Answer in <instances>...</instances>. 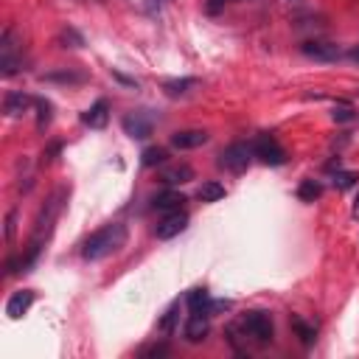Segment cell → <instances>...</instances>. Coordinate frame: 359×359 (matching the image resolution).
Listing matches in <instances>:
<instances>
[{
	"label": "cell",
	"mask_w": 359,
	"mask_h": 359,
	"mask_svg": "<svg viewBox=\"0 0 359 359\" xmlns=\"http://www.w3.org/2000/svg\"><path fill=\"white\" fill-rule=\"evenodd\" d=\"M186 203H189V197H186V194H180V191H174V189H168V191L152 197V208H154V211H163V214L183 211Z\"/></svg>",
	"instance_id": "12"
},
{
	"label": "cell",
	"mask_w": 359,
	"mask_h": 359,
	"mask_svg": "<svg viewBox=\"0 0 359 359\" xmlns=\"http://www.w3.org/2000/svg\"><path fill=\"white\" fill-rule=\"evenodd\" d=\"M87 76L82 71H71V68H62V71H54V73H45L43 82H62V85H82Z\"/></svg>",
	"instance_id": "19"
},
{
	"label": "cell",
	"mask_w": 359,
	"mask_h": 359,
	"mask_svg": "<svg viewBox=\"0 0 359 359\" xmlns=\"http://www.w3.org/2000/svg\"><path fill=\"white\" fill-rule=\"evenodd\" d=\"M166 353H168V345H166V342H154V345H149V348L140 351L143 359H160V356H166Z\"/></svg>",
	"instance_id": "29"
},
{
	"label": "cell",
	"mask_w": 359,
	"mask_h": 359,
	"mask_svg": "<svg viewBox=\"0 0 359 359\" xmlns=\"http://www.w3.org/2000/svg\"><path fill=\"white\" fill-rule=\"evenodd\" d=\"M348 59H353V62H359V48H351V51H348Z\"/></svg>",
	"instance_id": "34"
},
{
	"label": "cell",
	"mask_w": 359,
	"mask_h": 359,
	"mask_svg": "<svg viewBox=\"0 0 359 359\" xmlns=\"http://www.w3.org/2000/svg\"><path fill=\"white\" fill-rule=\"evenodd\" d=\"M331 118H334L337 124H345V121H353V118H356V110H353L351 101L337 98V104H334V110H331Z\"/></svg>",
	"instance_id": "23"
},
{
	"label": "cell",
	"mask_w": 359,
	"mask_h": 359,
	"mask_svg": "<svg viewBox=\"0 0 359 359\" xmlns=\"http://www.w3.org/2000/svg\"><path fill=\"white\" fill-rule=\"evenodd\" d=\"M124 132L132 138V140H146L152 132H154V118L149 112H132L121 121Z\"/></svg>",
	"instance_id": "8"
},
{
	"label": "cell",
	"mask_w": 359,
	"mask_h": 359,
	"mask_svg": "<svg viewBox=\"0 0 359 359\" xmlns=\"http://www.w3.org/2000/svg\"><path fill=\"white\" fill-rule=\"evenodd\" d=\"M222 3H225V0H211V6H208V9H211V12H219Z\"/></svg>",
	"instance_id": "33"
},
{
	"label": "cell",
	"mask_w": 359,
	"mask_h": 359,
	"mask_svg": "<svg viewBox=\"0 0 359 359\" xmlns=\"http://www.w3.org/2000/svg\"><path fill=\"white\" fill-rule=\"evenodd\" d=\"M68 197V191L65 189H59V191H54L51 194V200L43 205V211L37 214V222H34V236H31V242L29 244H34V247H40L43 250V242L51 236V230H54V222H57V217H59V211H62V200Z\"/></svg>",
	"instance_id": "2"
},
{
	"label": "cell",
	"mask_w": 359,
	"mask_h": 359,
	"mask_svg": "<svg viewBox=\"0 0 359 359\" xmlns=\"http://www.w3.org/2000/svg\"><path fill=\"white\" fill-rule=\"evenodd\" d=\"M300 51H303L309 59H314V62H337V59H342L339 45L325 43V40H309V43L300 45Z\"/></svg>",
	"instance_id": "9"
},
{
	"label": "cell",
	"mask_w": 359,
	"mask_h": 359,
	"mask_svg": "<svg viewBox=\"0 0 359 359\" xmlns=\"http://www.w3.org/2000/svg\"><path fill=\"white\" fill-rule=\"evenodd\" d=\"M54 118V104L45 98H37V129H45Z\"/></svg>",
	"instance_id": "28"
},
{
	"label": "cell",
	"mask_w": 359,
	"mask_h": 359,
	"mask_svg": "<svg viewBox=\"0 0 359 359\" xmlns=\"http://www.w3.org/2000/svg\"><path fill=\"white\" fill-rule=\"evenodd\" d=\"M57 45L59 48H82L85 45V37L76 31V29H62L57 34Z\"/></svg>",
	"instance_id": "22"
},
{
	"label": "cell",
	"mask_w": 359,
	"mask_h": 359,
	"mask_svg": "<svg viewBox=\"0 0 359 359\" xmlns=\"http://www.w3.org/2000/svg\"><path fill=\"white\" fill-rule=\"evenodd\" d=\"M353 214H359V194H356V200H353Z\"/></svg>",
	"instance_id": "35"
},
{
	"label": "cell",
	"mask_w": 359,
	"mask_h": 359,
	"mask_svg": "<svg viewBox=\"0 0 359 359\" xmlns=\"http://www.w3.org/2000/svg\"><path fill=\"white\" fill-rule=\"evenodd\" d=\"M34 289H20V292H15L12 298H9V303H6V314L12 317V320H20L29 309H31V303H34Z\"/></svg>",
	"instance_id": "16"
},
{
	"label": "cell",
	"mask_w": 359,
	"mask_h": 359,
	"mask_svg": "<svg viewBox=\"0 0 359 359\" xmlns=\"http://www.w3.org/2000/svg\"><path fill=\"white\" fill-rule=\"evenodd\" d=\"M177 320H180V300H174V303L166 309V314L160 317V323H157L160 334H174V325H177Z\"/></svg>",
	"instance_id": "20"
},
{
	"label": "cell",
	"mask_w": 359,
	"mask_h": 359,
	"mask_svg": "<svg viewBox=\"0 0 359 359\" xmlns=\"http://www.w3.org/2000/svg\"><path fill=\"white\" fill-rule=\"evenodd\" d=\"M189 214L186 211H171V214H166L157 225H154V236L157 239H174V236H180V233H183L186 228H189Z\"/></svg>",
	"instance_id": "7"
},
{
	"label": "cell",
	"mask_w": 359,
	"mask_h": 359,
	"mask_svg": "<svg viewBox=\"0 0 359 359\" xmlns=\"http://www.w3.org/2000/svg\"><path fill=\"white\" fill-rule=\"evenodd\" d=\"M186 306L191 314H208L211 317V295L205 286H194L189 295H186Z\"/></svg>",
	"instance_id": "17"
},
{
	"label": "cell",
	"mask_w": 359,
	"mask_h": 359,
	"mask_svg": "<svg viewBox=\"0 0 359 359\" xmlns=\"http://www.w3.org/2000/svg\"><path fill=\"white\" fill-rule=\"evenodd\" d=\"M253 157H256L253 143H230L228 149L219 152V168L233 171V174H242V171H247V166L253 163Z\"/></svg>",
	"instance_id": "4"
},
{
	"label": "cell",
	"mask_w": 359,
	"mask_h": 359,
	"mask_svg": "<svg viewBox=\"0 0 359 359\" xmlns=\"http://www.w3.org/2000/svg\"><path fill=\"white\" fill-rule=\"evenodd\" d=\"M166 149H160V146H149V149H143V154H140V163L146 166V168H157V166H163L166 163Z\"/></svg>",
	"instance_id": "24"
},
{
	"label": "cell",
	"mask_w": 359,
	"mask_h": 359,
	"mask_svg": "<svg viewBox=\"0 0 359 359\" xmlns=\"http://www.w3.org/2000/svg\"><path fill=\"white\" fill-rule=\"evenodd\" d=\"M126 239H129L126 225L110 222V225H104L101 230H96V233H90V236L85 239V244H82V258H85V261H101V258L118 253V250L126 244Z\"/></svg>",
	"instance_id": "1"
},
{
	"label": "cell",
	"mask_w": 359,
	"mask_h": 359,
	"mask_svg": "<svg viewBox=\"0 0 359 359\" xmlns=\"http://www.w3.org/2000/svg\"><path fill=\"white\" fill-rule=\"evenodd\" d=\"M208 331H211L208 314H189L186 328H183V337H186L189 342H203V339L208 337Z\"/></svg>",
	"instance_id": "14"
},
{
	"label": "cell",
	"mask_w": 359,
	"mask_h": 359,
	"mask_svg": "<svg viewBox=\"0 0 359 359\" xmlns=\"http://www.w3.org/2000/svg\"><path fill=\"white\" fill-rule=\"evenodd\" d=\"M197 85H200V79H194V76L168 79V82H163V93H166L168 98H180V96H189V93H191Z\"/></svg>",
	"instance_id": "18"
},
{
	"label": "cell",
	"mask_w": 359,
	"mask_h": 359,
	"mask_svg": "<svg viewBox=\"0 0 359 359\" xmlns=\"http://www.w3.org/2000/svg\"><path fill=\"white\" fill-rule=\"evenodd\" d=\"M191 180H194V168L189 163L166 166L160 171V183H166V186H183V183H191Z\"/></svg>",
	"instance_id": "15"
},
{
	"label": "cell",
	"mask_w": 359,
	"mask_h": 359,
	"mask_svg": "<svg viewBox=\"0 0 359 359\" xmlns=\"http://www.w3.org/2000/svg\"><path fill=\"white\" fill-rule=\"evenodd\" d=\"M292 328H295V334H298V339L309 348V345H314V337H317V331H314V325H309V323H303L300 317H292Z\"/></svg>",
	"instance_id": "25"
},
{
	"label": "cell",
	"mask_w": 359,
	"mask_h": 359,
	"mask_svg": "<svg viewBox=\"0 0 359 359\" xmlns=\"http://www.w3.org/2000/svg\"><path fill=\"white\" fill-rule=\"evenodd\" d=\"M107 121H110V104H107L104 98H98L93 107H87V110L82 112V124L90 126V129H104Z\"/></svg>",
	"instance_id": "13"
},
{
	"label": "cell",
	"mask_w": 359,
	"mask_h": 359,
	"mask_svg": "<svg viewBox=\"0 0 359 359\" xmlns=\"http://www.w3.org/2000/svg\"><path fill=\"white\" fill-rule=\"evenodd\" d=\"M356 180H359V174H356V171H339V168H337V174L331 177V183H334V189H337V191H348V189H353V186H356Z\"/></svg>",
	"instance_id": "27"
},
{
	"label": "cell",
	"mask_w": 359,
	"mask_h": 359,
	"mask_svg": "<svg viewBox=\"0 0 359 359\" xmlns=\"http://www.w3.org/2000/svg\"><path fill=\"white\" fill-rule=\"evenodd\" d=\"M320 194H323V186L317 183V180H303V183L298 186V197L303 203H314V200H320Z\"/></svg>",
	"instance_id": "21"
},
{
	"label": "cell",
	"mask_w": 359,
	"mask_h": 359,
	"mask_svg": "<svg viewBox=\"0 0 359 359\" xmlns=\"http://www.w3.org/2000/svg\"><path fill=\"white\" fill-rule=\"evenodd\" d=\"M239 328L244 331V337H253L256 342H270L272 334H275V325H272V317L261 309H253V312H244L242 320H239Z\"/></svg>",
	"instance_id": "3"
},
{
	"label": "cell",
	"mask_w": 359,
	"mask_h": 359,
	"mask_svg": "<svg viewBox=\"0 0 359 359\" xmlns=\"http://www.w3.org/2000/svg\"><path fill=\"white\" fill-rule=\"evenodd\" d=\"M15 219H17V214L12 211V214L6 217V239H9V242H12V236H15Z\"/></svg>",
	"instance_id": "32"
},
{
	"label": "cell",
	"mask_w": 359,
	"mask_h": 359,
	"mask_svg": "<svg viewBox=\"0 0 359 359\" xmlns=\"http://www.w3.org/2000/svg\"><path fill=\"white\" fill-rule=\"evenodd\" d=\"M34 101H37V98H31L29 93L12 90V93H6V98H3V115H6V118H23V115L31 110Z\"/></svg>",
	"instance_id": "10"
},
{
	"label": "cell",
	"mask_w": 359,
	"mask_h": 359,
	"mask_svg": "<svg viewBox=\"0 0 359 359\" xmlns=\"http://www.w3.org/2000/svg\"><path fill=\"white\" fill-rule=\"evenodd\" d=\"M112 79H115V82H121V85H126V87H135V90H138V82H135V79H129V76H124V73H118V71H112Z\"/></svg>",
	"instance_id": "31"
},
{
	"label": "cell",
	"mask_w": 359,
	"mask_h": 359,
	"mask_svg": "<svg viewBox=\"0 0 359 359\" xmlns=\"http://www.w3.org/2000/svg\"><path fill=\"white\" fill-rule=\"evenodd\" d=\"M20 68H23V59H20V48H17L15 31L6 29L3 37H0V73H3V79H12Z\"/></svg>",
	"instance_id": "5"
},
{
	"label": "cell",
	"mask_w": 359,
	"mask_h": 359,
	"mask_svg": "<svg viewBox=\"0 0 359 359\" xmlns=\"http://www.w3.org/2000/svg\"><path fill=\"white\" fill-rule=\"evenodd\" d=\"M166 6H168V0H143V9L149 17H160Z\"/></svg>",
	"instance_id": "30"
},
{
	"label": "cell",
	"mask_w": 359,
	"mask_h": 359,
	"mask_svg": "<svg viewBox=\"0 0 359 359\" xmlns=\"http://www.w3.org/2000/svg\"><path fill=\"white\" fill-rule=\"evenodd\" d=\"M253 152H256V157L261 160V163H267V166H284L286 163V152H284V146L275 140V135H270V132H261L256 140H253Z\"/></svg>",
	"instance_id": "6"
},
{
	"label": "cell",
	"mask_w": 359,
	"mask_h": 359,
	"mask_svg": "<svg viewBox=\"0 0 359 359\" xmlns=\"http://www.w3.org/2000/svg\"><path fill=\"white\" fill-rule=\"evenodd\" d=\"M197 197L203 200V203H219L222 197H225V186H219V183H203V189L197 191Z\"/></svg>",
	"instance_id": "26"
},
{
	"label": "cell",
	"mask_w": 359,
	"mask_h": 359,
	"mask_svg": "<svg viewBox=\"0 0 359 359\" xmlns=\"http://www.w3.org/2000/svg\"><path fill=\"white\" fill-rule=\"evenodd\" d=\"M208 138L211 135L205 129H180L171 135V146L174 149H197V146H205Z\"/></svg>",
	"instance_id": "11"
}]
</instances>
